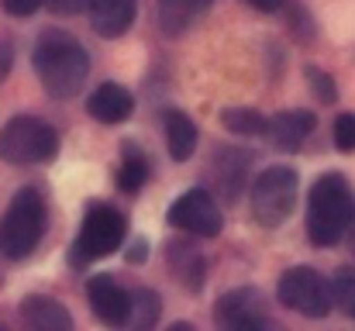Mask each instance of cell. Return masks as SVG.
Returning a JSON list of instances; mask_svg holds the SVG:
<instances>
[{"mask_svg": "<svg viewBox=\"0 0 355 331\" xmlns=\"http://www.w3.org/2000/svg\"><path fill=\"white\" fill-rule=\"evenodd\" d=\"M248 7H255V10H276V7H283V0H245Z\"/></svg>", "mask_w": 355, "mask_h": 331, "instance_id": "484cf974", "label": "cell"}, {"mask_svg": "<svg viewBox=\"0 0 355 331\" xmlns=\"http://www.w3.org/2000/svg\"><path fill=\"white\" fill-rule=\"evenodd\" d=\"M169 266H173L176 280L187 283L190 290H200V287H204L207 262H204V255H197L190 245H169Z\"/></svg>", "mask_w": 355, "mask_h": 331, "instance_id": "e0dca14e", "label": "cell"}, {"mask_svg": "<svg viewBox=\"0 0 355 331\" xmlns=\"http://www.w3.org/2000/svg\"><path fill=\"white\" fill-rule=\"evenodd\" d=\"M35 73L42 80V87L52 94V97H73L83 83H87V73H90V59L83 52V45L69 35H42L38 45H35Z\"/></svg>", "mask_w": 355, "mask_h": 331, "instance_id": "6da1fadb", "label": "cell"}, {"mask_svg": "<svg viewBox=\"0 0 355 331\" xmlns=\"http://www.w3.org/2000/svg\"><path fill=\"white\" fill-rule=\"evenodd\" d=\"M307 80H311V90H314V97H321L324 104H335L338 90H335V83H331V76H328V73H321L318 66H307Z\"/></svg>", "mask_w": 355, "mask_h": 331, "instance_id": "603a6c76", "label": "cell"}, {"mask_svg": "<svg viewBox=\"0 0 355 331\" xmlns=\"http://www.w3.org/2000/svg\"><path fill=\"white\" fill-rule=\"evenodd\" d=\"M297 204V173L290 166L266 169L252 187V214L262 228H279Z\"/></svg>", "mask_w": 355, "mask_h": 331, "instance_id": "5b68a950", "label": "cell"}, {"mask_svg": "<svg viewBox=\"0 0 355 331\" xmlns=\"http://www.w3.org/2000/svg\"><path fill=\"white\" fill-rule=\"evenodd\" d=\"M124 241V218L121 211L101 204V207H90L87 218H83V228H80V238L73 245L76 252V262H90V259H107L114 255Z\"/></svg>", "mask_w": 355, "mask_h": 331, "instance_id": "52a82bcc", "label": "cell"}, {"mask_svg": "<svg viewBox=\"0 0 355 331\" xmlns=\"http://www.w3.org/2000/svg\"><path fill=\"white\" fill-rule=\"evenodd\" d=\"M159 311H162V304H159V294H152V290H138V294L131 297L128 321H131L135 328H152V325L159 321Z\"/></svg>", "mask_w": 355, "mask_h": 331, "instance_id": "ffe728a7", "label": "cell"}, {"mask_svg": "<svg viewBox=\"0 0 355 331\" xmlns=\"http://www.w3.org/2000/svg\"><path fill=\"white\" fill-rule=\"evenodd\" d=\"M42 3H45V0H3V10L14 14V17H28V14H35Z\"/></svg>", "mask_w": 355, "mask_h": 331, "instance_id": "cb8c5ba5", "label": "cell"}, {"mask_svg": "<svg viewBox=\"0 0 355 331\" xmlns=\"http://www.w3.org/2000/svg\"><path fill=\"white\" fill-rule=\"evenodd\" d=\"M45 231V201L35 187L14 194L0 218V252L7 259H28Z\"/></svg>", "mask_w": 355, "mask_h": 331, "instance_id": "3957f363", "label": "cell"}, {"mask_svg": "<svg viewBox=\"0 0 355 331\" xmlns=\"http://www.w3.org/2000/svg\"><path fill=\"white\" fill-rule=\"evenodd\" d=\"M335 148L338 152H355V114H338L335 121Z\"/></svg>", "mask_w": 355, "mask_h": 331, "instance_id": "7402d4cb", "label": "cell"}, {"mask_svg": "<svg viewBox=\"0 0 355 331\" xmlns=\"http://www.w3.org/2000/svg\"><path fill=\"white\" fill-rule=\"evenodd\" d=\"M135 0H90V24L101 38H121L135 24Z\"/></svg>", "mask_w": 355, "mask_h": 331, "instance_id": "7c38bea8", "label": "cell"}, {"mask_svg": "<svg viewBox=\"0 0 355 331\" xmlns=\"http://www.w3.org/2000/svg\"><path fill=\"white\" fill-rule=\"evenodd\" d=\"M87 300H90V311L104 321V325H128V311H131V294L121 287L114 276L101 273L87 283Z\"/></svg>", "mask_w": 355, "mask_h": 331, "instance_id": "30bf717a", "label": "cell"}, {"mask_svg": "<svg viewBox=\"0 0 355 331\" xmlns=\"http://www.w3.org/2000/svg\"><path fill=\"white\" fill-rule=\"evenodd\" d=\"M10 62H14V52H10V42L0 35V80L10 73Z\"/></svg>", "mask_w": 355, "mask_h": 331, "instance_id": "d4e9b609", "label": "cell"}, {"mask_svg": "<svg viewBox=\"0 0 355 331\" xmlns=\"http://www.w3.org/2000/svg\"><path fill=\"white\" fill-rule=\"evenodd\" d=\"M59 135L42 117H10L0 131V159L10 166H42L55 159Z\"/></svg>", "mask_w": 355, "mask_h": 331, "instance_id": "277c9868", "label": "cell"}, {"mask_svg": "<svg viewBox=\"0 0 355 331\" xmlns=\"http://www.w3.org/2000/svg\"><path fill=\"white\" fill-rule=\"evenodd\" d=\"M331 300H338V307L349 318H355V269L342 266L335 273V280H331Z\"/></svg>", "mask_w": 355, "mask_h": 331, "instance_id": "44dd1931", "label": "cell"}, {"mask_svg": "<svg viewBox=\"0 0 355 331\" xmlns=\"http://www.w3.org/2000/svg\"><path fill=\"white\" fill-rule=\"evenodd\" d=\"M166 145H169V155L176 162H187L197 148V124L183 114V110H169L166 114Z\"/></svg>", "mask_w": 355, "mask_h": 331, "instance_id": "2e32d148", "label": "cell"}, {"mask_svg": "<svg viewBox=\"0 0 355 331\" xmlns=\"http://www.w3.org/2000/svg\"><path fill=\"white\" fill-rule=\"evenodd\" d=\"M49 3H52L55 10H76V7H80L83 0H49Z\"/></svg>", "mask_w": 355, "mask_h": 331, "instance_id": "4316f807", "label": "cell"}, {"mask_svg": "<svg viewBox=\"0 0 355 331\" xmlns=\"http://www.w3.org/2000/svg\"><path fill=\"white\" fill-rule=\"evenodd\" d=\"M314 128L318 117L311 110H283L272 121H266V135L279 152H297L307 142V135H314Z\"/></svg>", "mask_w": 355, "mask_h": 331, "instance_id": "8fae6325", "label": "cell"}, {"mask_svg": "<svg viewBox=\"0 0 355 331\" xmlns=\"http://www.w3.org/2000/svg\"><path fill=\"white\" fill-rule=\"evenodd\" d=\"M276 297L283 307L318 321V318H328L331 311V287L321 280V273H314L311 266H293L279 276V287H276Z\"/></svg>", "mask_w": 355, "mask_h": 331, "instance_id": "8992f818", "label": "cell"}, {"mask_svg": "<svg viewBox=\"0 0 355 331\" xmlns=\"http://www.w3.org/2000/svg\"><path fill=\"white\" fill-rule=\"evenodd\" d=\"M355 218V201L349 190V180L342 173H324L311 187L307 201V235L318 248H331L342 241Z\"/></svg>", "mask_w": 355, "mask_h": 331, "instance_id": "7a4b0ae2", "label": "cell"}, {"mask_svg": "<svg viewBox=\"0 0 355 331\" xmlns=\"http://www.w3.org/2000/svg\"><path fill=\"white\" fill-rule=\"evenodd\" d=\"M214 0H159V21L166 35H183Z\"/></svg>", "mask_w": 355, "mask_h": 331, "instance_id": "9a60e30c", "label": "cell"}, {"mask_svg": "<svg viewBox=\"0 0 355 331\" xmlns=\"http://www.w3.org/2000/svg\"><path fill=\"white\" fill-rule=\"evenodd\" d=\"M349 248H352V255H355V218H352V224H349Z\"/></svg>", "mask_w": 355, "mask_h": 331, "instance_id": "83f0119b", "label": "cell"}, {"mask_svg": "<svg viewBox=\"0 0 355 331\" xmlns=\"http://www.w3.org/2000/svg\"><path fill=\"white\" fill-rule=\"evenodd\" d=\"M21 318H24V325L28 328H45V331H69L73 328V314L59 304V300H52V297H28L24 304H21Z\"/></svg>", "mask_w": 355, "mask_h": 331, "instance_id": "5bb4252c", "label": "cell"}, {"mask_svg": "<svg viewBox=\"0 0 355 331\" xmlns=\"http://www.w3.org/2000/svg\"><path fill=\"white\" fill-rule=\"evenodd\" d=\"M169 224H176V228H183L187 235H197V238H214V235H221V207H218V201L207 194V190H187L173 207H169Z\"/></svg>", "mask_w": 355, "mask_h": 331, "instance_id": "ba28073f", "label": "cell"}, {"mask_svg": "<svg viewBox=\"0 0 355 331\" xmlns=\"http://www.w3.org/2000/svg\"><path fill=\"white\" fill-rule=\"evenodd\" d=\"M218 325L232 331H262L269 325V311H266V300L255 287H241V290H228L218 307Z\"/></svg>", "mask_w": 355, "mask_h": 331, "instance_id": "9c48e42d", "label": "cell"}, {"mask_svg": "<svg viewBox=\"0 0 355 331\" xmlns=\"http://www.w3.org/2000/svg\"><path fill=\"white\" fill-rule=\"evenodd\" d=\"M225 128L232 135H245V138H255V135H266V117L252 108H228L221 114Z\"/></svg>", "mask_w": 355, "mask_h": 331, "instance_id": "d6986e66", "label": "cell"}, {"mask_svg": "<svg viewBox=\"0 0 355 331\" xmlns=\"http://www.w3.org/2000/svg\"><path fill=\"white\" fill-rule=\"evenodd\" d=\"M148 180V162L138 148H124V162H121V173H118V187L124 194H138Z\"/></svg>", "mask_w": 355, "mask_h": 331, "instance_id": "ac0fdd59", "label": "cell"}, {"mask_svg": "<svg viewBox=\"0 0 355 331\" xmlns=\"http://www.w3.org/2000/svg\"><path fill=\"white\" fill-rule=\"evenodd\" d=\"M87 110H90V117L101 121V124H121V121L131 117L135 97H131L124 87H118V83H101V87L90 94Z\"/></svg>", "mask_w": 355, "mask_h": 331, "instance_id": "4fadbf2b", "label": "cell"}]
</instances>
